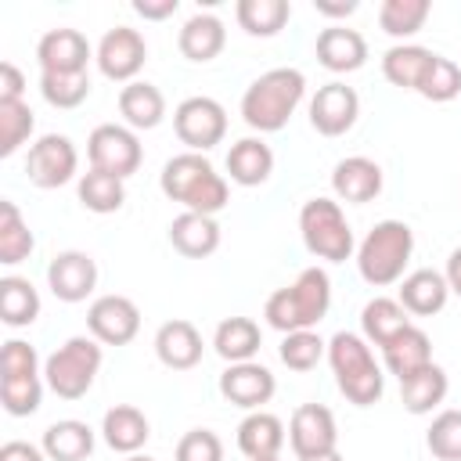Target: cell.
<instances>
[{
    "label": "cell",
    "instance_id": "obj_1",
    "mask_svg": "<svg viewBox=\"0 0 461 461\" xmlns=\"http://www.w3.org/2000/svg\"><path fill=\"white\" fill-rule=\"evenodd\" d=\"M331 306V277L321 267H306L292 285L270 292L263 317L274 331L292 335V331H313Z\"/></svg>",
    "mask_w": 461,
    "mask_h": 461
},
{
    "label": "cell",
    "instance_id": "obj_2",
    "mask_svg": "<svg viewBox=\"0 0 461 461\" xmlns=\"http://www.w3.org/2000/svg\"><path fill=\"white\" fill-rule=\"evenodd\" d=\"M158 187L169 202H180L184 212L216 216L227 205V180L216 166L198 151H180L162 166Z\"/></svg>",
    "mask_w": 461,
    "mask_h": 461
},
{
    "label": "cell",
    "instance_id": "obj_3",
    "mask_svg": "<svg viewBox=\"0 0 461 461\" xmlns=\"http://www.w3.org/2000/svg\"><path fill=\"white\" fill-rule=\"evenodd\" d=\"M303 94H306V76L299 68H270L245 86L241 119L259 133H277L288 126Z\"/></svg>",
    "mask_w": 461,
    "mask_h": 461
},
{
    "label": "cell",
    "instance_id": "obj_4",
    "mask_svg": "<svg viewBox=\"0 0 461 461\" xmlns=\"http://www.w3.org/2000/svg\"><path fill=\"white\" fill-rule=\"evenodd\" d=\"M328 364L335 375L339 393L353 403V407H371L382 400L385 393V375L367 346L364 335L357 331H335L328 342Z\"/></svg>",
    "mask_w": 461,
    "mask_h": 461
},
{
    "label": "cell",
    "instance_id": "obj_5",
    "mask_svg": "<svg viewBox=\"0 0 461 461\" xmlns=\"http://www.w3.org/2000/svg\"><path fill=\"white\" fill-rule=\"evenodd\" d=\"M411 252H414V230L403 220H382L357 245V270L371 288H385L403 281Z\"/></svg>",
    "mask_w": 461,
    "mask_h": 461
},
{
    "label": "cell",
    "instance_id": "obj_6",
    "mask_svg": "<svg viewBox=\"0 0 461 461\" xmlns=\"http://www.w3.org/2000/svg\"><path fill=\"white\" fill-rule=\"evenodd\" d=\"M299 234L310 256L328 259V263H346L357 249L353 241V227L342 212V205L335 198H310L299 209Z\"/></svg>",
    "mask_w": 461,
    "mask_h": 461
},
{
    "label": "cell",
    "instance_id": "obj_7",
    "mask_svg": "<svg viewBox=\"0 0 461 461\" xmlns=\"http://www.w3.org/2000/svg\"><path fill=\"white\" fill-rule=\"evenodd\" d=\"M101 342L94 335H72L65 346H58L43 360V382L61 400H79L90 393L97 371H101Z\"/></svg>",
    "mask_w": 461,
    "mask_h": 461
},
{
    "label": "cell",
    "instance_id": "obj_8",
    "mask_svg": "<svg viewBox=\"0 0 461 461\" xmlns=\"http://www.w3.org/2000/svg\"><path fill=\"white\" fill-rule=\"evenodd\" d=\"M86 155H90V169L112 173L119 180L133 176L140 169V162H144V148H140L137 130L119 126V122L94 126L90 137H86Z\"/></svg>",
    "mask_w": 461,
    "mask_h": 461
},
{
    "label": "cell",
    "instance_id": "obj_9",
    "mask_svg": "<svg viewBox=\"0 0 461 461\" xmlns=\"http://www.w3.org/2000/svg\"><path fill=\"white\" fill-rule=\"evenodd\" d=\"M173 130L180 137V144H187V151L205 155L209 148H216L227 133V112L216 97H184L173 112Z\"/></svg>",
    "mask_w": 461,
    "mask_h": 461
},
{
    "label": "cell",
    "instance_id": "obj_10",
    "mask_svg": "<svg viewBox=\"0 0 461 461\" xmlns=\"http://www.w3.org/2000/svg\"><path fill=\"white\" fill-rule=\"evenodd\" d=\"M94 58H97V68H101L104 79L126 86V83H133L137 72L144 68V61H148V43H144V36H140L137 29L115 25V29H108V32L101 36Z\"/></svg>",
    "mask_w": 461,
    "mask_h": 461
},
{
    "label": "cell",
    "instance_id": "obj_11",
    "mask_svg": "<svg viewBox=\"0 0 461 461\" xmlns=\"http://www.w3.org/2000/svg\"><path fill=\"white\" fill-rule=\"evenodd\" d=\"M76 169H79V151L65 133H43L25 155V173L43 191L68 184Z\"/></svg>",
    "mask_w": 461,
    "mask_h": 461
},
{
    "label": "cell",
    "instance_id": "obj_12",
    "mask_svg": "<svg viewBox=\"0 0 461 461\" xmlns=\"http://www.w3.org/2000/svg\"><path fill=\"white\" fill-rule=\"evenodd\" d=\"M86 328L101 346H126L140 331V310L130 295H97L86 310Z\"/></svg>",
    "mask_w": 461,
    "mask_h": 461
},
{
    "label": "cell",
    "instance_id": "obj_13",
    "mask_svg": "<svg viewBox=\"0 0 461 461\" xmlns=\"http://www.w3.org/2000/svg\"><path fill=\"white\" fill-rule=\"evenodd\" d=\"M288 447L295 457H317L339 450V425L324 403H299L288 421Z\"/></svg>",
    "mask_w": 461,
    "mask_h": 461
},
{
    "label": "cell",
    "instance_id": "obj_14",
    "mask_svg": "<svg viewBox=\"0 0 461 461\" xmlns=\"http://www.w3.org/2000/svg\"><path fill=\"white\" fill-rule=\"evenodd\" d=\"M357 115H360V97L353 86H346L339 79L324 83L310 97V126L324 137H342L346 130H353Z\"/></svg>",
    "mask_w": 461,
    "mask_h": 461
},
{
    "label": "cell",
    "instance_id": "obj_15",
    "mask_svg": "<svg viewBox=\"0 0 461 461\" xmlns=\"http://www.w3.org/2000/svg\"><path fill=\"white\" fill-rule=\"evenodd\" d=\"M277 393V378L270 367H263L259 360H245V364H227V371L220 375V396L234 407L245 411H263V403H270V396Z\"/></svg>",
    "mask_w": 461,
    "mask_h": 461
},
{
    "label": "cell",
    "instance_id": "obj_16",
    "mask_svg": "<svg viewBox=\"0 0 461 461\" xmlns=\"http://www.w3.org/2000/svg\"><path fill=\"white\" fill-rule=\"evenodd\" d=\"M47 288L61 303H83L97 288V263L90 252L65 249L47 263Z\"/></svg>",
    "mask_w": 461,
    "mask_h": 461
},
{
    "label": "cell",
    "instance_id": "obj_17",
    "mask_svg": "<svg viewBox=\"0 0 461 461\" xmlns=\"http://www.w3.org/2000/svg\"><path fill=\"white\" fill-rule=\"evenodd\" d=\"M331 191L339 202L364 205L382 194V166L367 155H349L331 169Z\"/></svg>",
    "mask_w": 461,
    "mask_h": 461
},
{
    "label": "cell",
    "instance_id": "obj_18",
    "mask_svg": "<svg viewBox=\"0 0 461 461\" xmlns=\"http://www.w3.org/2000/svg\"><path fill=\"white\" fill-rule=\"evenodd\" d=\"M90 54L94 50L79 29H50L36 43L40 72H86Z\"/></svg>",
    "mask_w": 461,
    "mask_h": 461
},
{
    "label": "cell",
    "instance_id": "obj_19",
    "mask_svg": "<svg viewBox=\"0 0 461 461\" xmlns=\"http://www.w3.org/2000/svg\"><path fill=\"white\" fill-rule=\"evenodd\" d=\"M202 349H205L202 331L184 317H173L155 331V357L169 371H191L202 360Z\"/></svg>",
    "mask_w": 461,
    "mask_h": 461
},
{
    "label": "cell",
    "instance_id": "obj_20",
    "mask_svg": "<svg viewBox=\"0 0 461 461\" xmlns=\"http://www.w3.org/2000/svg\"><path fill=\"white\" fill-rule=\"evenodd\" d=\"M317 61L328 72H357L367 61V40L357 29L328 25L317 32Z\"/></svg>",
    "mask_w": 461,
    "mask_h": 461
},
{
    "label": "cell",
    "instance_id": "obj_21",
    "mask_svg": "<svg viewBox=\"0 0 461 461\" xmlns=\"http://www.w3.org/2000/svg\"><path fill=\"white\" fill-rule=\"evenodd\" d=\"M274 173V151L267 140L259 137H241L230 144L227 151V176L238 184V187H259L267 184Z\"/></svg>",
    "mask_w": 461,
    "mask_h": 461
},
{
    "label": "cell",
    "instance_id": "obj_22",
    "mask_svg": "<svg viewBox=\"0 0 461 461\" xmlns=\"http://www.w3.org/2000/svg\"><path fill=\"white\" fill-rule=\"evenodd\" d=\"M169 245L184 259H205V256H212L220 249V223H216V216L180 212L169 223Z\"/></svg>",
    "mask_w": 461,
    "mask_h": 461
},
{
    "label": "cell",
    "instance_id": "obj_23",
    "mask_svg": "<svg viewBox=\"0 0 461 461\" xmlns=\"http://www.w3.org/2000/svg\"><path fill=\"white\" fill-rule=\"evenodd\" d=\"M396 299L403 303L407 313H414V317H432V313H439V310L447 306L450 285H447V277H443L439 270H429V267H425V270H411V274H403Z\"/></svg>",
    "mask_w": 461,
    "mask_h": 461
},
{
    "label": "cell",
    "instance_id": "obj_24",
    "mask_svg": "<svg viewBox=\"0 0 461 461\" xmlns=\"http://www.w3.org/2000/svg\"><path fill=\"white\" fill-rule=\"evenodd\" d=\"M382 360H385L389 375H396L400 382H407L411 375H418L421 367L432 364V342H429V335L418 324H411L393 342L382 346Z\"/></svg>",
    "mask_w": 461,
    "mask_h": 461
},
{
    "label": "cell",
    "instance_id": "obj_25",
    "mask_svg": "<svg viewBox=\"0 0 461 461\" xmlns=\"http://www.w3.org/2000/svg\"><path fill=\"white\" fill-rule=\"evenodd\" d=\"M119 115L126 119L130 130H155L166 119V97L155 83L133 79L119 90Z\"/></svg>",
    "mask_w": 461,
    "mask_h": 461
},
{
    "label": "cell",
    "instance_id": "obj_26",
    "mask_svg": "<svg viewBox=\"0 0 461 461\" xmlns=\"http://www.w3.org/2000/svg\"><path fill=\"white\" fill-rule=\"evenodd\" d=\"M101 436H104V443H108L112 450H119V454H137V450L148 443L151 425H148V418H144L140 407H133V403H115L112 411H104Z\"/></svg>",
    "mask_w": 461,
    "mask_h": 461
},
{
    "label": "cell",
    "instance_id": "obj_27",
    "mask_svg": "<svg viewBox=\"0 0 461 461\" xmlns=\"http://www.w3.org/2000/svg\"><path fill=\"white\" fill-rule=\"evenodd\" d=\"M285 425L277 414L270 411H249L238 425V450L256 461V457H277V450L285 447Z\"/></svg>",
    "mask_w": 461,
    "mask_h": 461
},
{
    "label": "cell",
    "instance_id": "obj_28",
    "mask_svg": "<svg viewBox=\"0 0 461 461\" xmlns=\"http://www.w3.org/2000/svg\"><path fill=\"white\" fill-rule=\"evenodd\" d=\"M223 43H227V29H223V22H220L216 14H209V11L191 14V18L184 22L180 36H176V47H180V54H184L187 61H212V58L223 50Z\"/></svg>",
    "mask_w": 461,
    "mask_h": 461
},
{
    "label": "cell",
    "instance_id": "obj_29",
    "mask_svg": "<svg viewBox=\"0 0 461 461\" xmlns=\"http://www.w3.org/2000/svg\"><path fill=\"white\" fill-rule=\"evenodd\" d=\"M40 447L50 461H86L94 454V429L79 418H61L47 425Z\"/></svg>",
    "mask_w": 461,
    "mask_h": 461
},
{
    "label": "cell",
    "instance_id": "obj_30",
    "mask_svg": "<svg viewBox=\"0 0 461 461\" xmlns=\"http://www.w3.org/2000/svg\"><path fill=\"white\" fill-rule=\"evenodd\" d=\"M263 346V335H259V324L252 317H223L212 331V349L227 360V364H245V360H256Z\"/></svg>",
    "mask_w": 461,
    "mask_h": 461
},
{
    "label": "cell",
    "instance_id": "obj_31",
    "mask_svg": "<svg viewBox=\"0 0 461 461\" xmlns=\"http://www.w3.org/2000/svg\"><path fill=\"white\" fill-rule=\"evenodd\" d=\"M403 328H411V313L403 310L400 299L375 295L371 303H364V310H360V331H364L367 342L385 346V342H393Z\"/></svg>",
    "mask_w": 461,
    "mask_h": 461
},
{
    "label": "cell",
    "instance_id": "obj_32",
    "mask_svg": "<svg viewBox=\"0 0 461 461\" xmlns=\"http://www.w3.org/2000/svg\"><path fill=\"white\" fill-rule=\"evenodd\" d=\"M432 58H436V50H429V47L396 43V47H389V50L382 54V76H385L393 86H400V90H418V83H421V76L429 72Z\"/></svg>",
    "mask_w": 461,
    "mask_h": 461
},
{
    "label": "cell",
    "instance_id": "obj_33",
    "mask_svg": "<svg viewBox=\"0 0 461 461\" xmlns=\"http://www.w3.org/2000/svg\"><path fill=\"white\" fill-rule=\"evenodd\" d=\"M447 389H450L447 371L439 364H429L418 375H411L407 382H400L403 411H411V414H432V407H439L447 400Z\"/></svg>",
    "mask_w": 461,
    "mask_h": 461
},
{
    "label": "cell",
    "instance_id": "obj_34",
    "mask_svg": "<svg viewBox=\"0 0 461 461\" xmlns=\"http://www.w3.org/2000/svg\"><path fill=\"white\" fill-rule=\"evenodd\" d=\"M40 317V292L29 277H0V321L7 328H25Z\"/></svg>",
    "mask_w": 461,
    "mask_h": 461
},
{
    "label": "cell",
    "instance_id": "obj_35",
    "mask_svg": "<svg viewBox=\"0 0 461 461\" xmlns=\"http://www.w3.org/2000/svg\"><path fill=\"white\" fill-rule=\"evenodd\" d=\"M234 14L249 36H277L285 22L292 18V4L288 0H238Z\"/></svg>",
    "mask_w": 461,
    "mask_h": 461
},
{
    "label": "cell",
    "instance_id": "obj_36",
    "mask_svg": "<svg viewBox=\"0 0 461 461\" xmlns=\"http://www.w3.org/2000/svg\"><path fill=\"white\" fill-rule=\"evenodd\" d=\"M79 202L83 209L97 212V216H108V212H119L122 202H126V184L112 173H101V169H86L79 176Z\"/></svg>",
    "mask_w": 461,
    "mask_h": 461
},
{
    "label": "cell",
    "instance_id": "obj_37",
    "mask_svg": "<svg viewBox=\"0 0 461 461\" xmlns=\"http://www.w3.org/2000/svg\"><path fill=\"white\" fill-rule=\"evenodd\" d=\"M36 249V238L29 230V223L22 220L18 205L11 198L0 202V263L14 267L22 259H29V252Z\"/></svg>",
    "mask_w": 461,
    "mask_h": 461
},
{
    "label": "cell",
    "instance_id": "obj_38",
    "mask_svg": "<svg viewBox=\"0 0 461 461\" xmlns=\"http://www.w3.org/2000/svg\"><path fill=\"white\" fill-rule=\"evenodd\" d=\"M429 11H432L429 0H385V4L378 7V25H382V32H389L393 40H407V36L421 32Z\"/></svg>",
    "mask_w": 461,
    "mask_h": 461
},
{
    "label": "cell",
    "instance_id": "obj_39",
    "mask_svg": "<svg viewBox=\"0 0 461 461\" xmlns=\"http://www.w3.org/2000/svg\"><path fill=\"white\" fill-rule=\"evenodd\" d=\"M40 94L54 108H79L90 97L86 72H40Z\"/></svg>",
    "mask_w": 461,
    "mask_h": 461
},
{
    "label": "cell",
    "instance_id": "obj_40",
    "mask_svg": "<svg viewBox=\"0 0 461 461\" xmlns=\"http://www.w3.org/2000/svg\"><path fill=\"white\" fill-rule=\"evenodd\" d=\"M36 126V115L25 101H4L0 97V155L11 158L32 133Z\"/></svg>",
    "mask_w": 461,
    "mask_h": 461
},
{
    "label": "cell",
    "instance_id": "obj_41",
    "mask_svg": "<svg viewBox=\"0 0 461 461\" xmlns=\"http://www.w3.org/2000/svg\"><path fill=\"white\" fill-rule=\"evenodd\" d=\"M277 357L288 371H313L321 364V357H328V342L317 331H292L281 339Z\"/></svg>",
    "mask_w": 461,
    "mask_h": 461
},
{
    "label": "cell",
    "instance_id": "obj_42",
    "mask_svg": "<svg viewBox=\"0 0 461 461\" xmlns=\"http://www.w3.org/2000/svg\"><path fill=\"white\" fill-rule=\"evenodd\" d=\"M418 94H421L425 101H436V104L454 101V97L461 94V65L450 61V58H443V54H436L432 65H429V72H425L421 83H418Z\"/></svg>",
    "mask_w": 461,
    "mask_h": 461
},
{
    "label": "cell",
    "instance_id": "obj_43",
    "mask_svg": "<svg viewBox=\"0 0 461 461\" xmlns=\"http://www.w3.org/2000/svg\"><path fill=\"white\" fill-rule=\"evenodd\" d=\"M425 447L436 461H461V411H439L425 432Z\"/></svg>",
    "mask_w": 461,
    "mask_h": 461
},
{
    "label": "cell",
    "instance_id": "obj_44",
    "mask_svg": "<svg viewBox=\"0 0 461 461\" xmlns=\"http://www.w3.org/2000/svg\"><path fill=\"white\" fill-rule=\"evenodd\" d=\"M43 400V378L40 375H25V378H0V403L7 414L25 418L36 414Z\"/></svg>",
    "mask_w": 461,
    "mask_h": 461
},
{
    "label": "cell",
    "instance_id": "obj_45",
    "mask_svg": "<svg viewBox=\"0 0 461 461\" xmlns=\"http://www.w3.org/2000/svg\"><path fill=\"white\" fill-rule=\"evenodd\" d=\"M173 461H223V439L212 429H191L180 436Z\"/></svg>",
    "mask_w": 461,
    "mask_h": 461
},
{
    "label": "cell",
    "instance_id": "obj_46",
    "mask_svg": "<svg viewBox=\"0 0 461 461\" xmlns=\"http://www.w3.org/2000/svg\"><path fill=\"white\" fill-rule=\"evenodd\" d=\"M25 375H40V357L29 342L7 339L0 353V378H25Z\"/></svg>",
    "mask_w": 461,
    "mask_h": 461
},
{
    "label": "cell",
    "instance_id": "obj_47",
    "mask_svg": "<svg viewBox=\"0 0 461 461\" xmlns=\"http://www.w3.org/2000/svg\"><path fill=\"white\" fill-rule=\"evenodd\" d=\"M22 94H25V76H22V68H18L14 61H4V65H0V97H4V101H22Z\"/></svg>",
    "mask_w": 461,
    "mask_h": 461
},
{
    "label": "cell",
    "instance_id": "obj_48",
    "mask_svg": "<svg viewBox=\"0 0 461 461\" xmlns=\"http://www.w3.org/2000/svg\"><path fill=\"white\" fill-rule=\"evenodd\" d=\"M0 461H50V457H47L43 447H36V443L7 439V443L0 447Z\"/></svg>",
    "mask_w": 461,
    "mask_h": 461
},
{
    "label": "cell",
    "instance_id": "obj_49",
    "mask_svg": "<svg viewBox=\"0 0 461 461\" xmlns=\"http://www.w3.org/2000/svg\"><path fill=\"white\" fill-rule=\"evenodd\" d=\"M176 0H133V11L140 14V18H148V22H162V18H169V14H176Z\"/></svg>",
    "mask_w": 461,
    "mask_h": 461
},
{
    "label": "cell",
    "instance_id": "obj_50",
    "mask_svg": "<svg viewBox=\"0 0 461 461\" xmlns=\"http://www.w3.org/2000/svg\"><path fill=\"white\" fill-rule=\"evenodd\" d=\"M313 7H317V14H324V18H346V14H353V11H357V0H342V4L313 0Z\"/></svg>",
    "mask_w": 461,
    "mask_h": 461
},
{
    "label": "cell",
    "instance_id": "obj_51",
    "mask_svg": "<svg viewBox=\"0 0 461 461\" xmlns=\"http://www.w3.org/2000/svg\"><path fill=\"white\" fill-rule=\"evenodd\" d=\"M443 277H447L450 292H454V295H461V245L447 256V270H443Z\"/></svg>",
    "mask_w": 461,
    "mask_h": 461
},
{
    "label": "cell",
    "instance_id": "obj_52",
    "mask_svg": "<svg viewBox=\"0 0 461 461\" xmlns=\"http://www.w3.org/2000/svg\"><path fill=\"white\" fill-rule=\"evenodd\" d=\"M299 461H342V454H339V450H331V454H317V457H299Z\"/></svg>",
    "mask_w": 461,
    "mask_h": 461
},
{
    "label": "cell",
    "instance_id": "obj_53",
    "mask_svg": "<svg viewBox=\"0 0 461 461\" xmlns=\"http://www.w3.org/2000/svg\"><path fill=\"white\" fill-rule=\"evenodd\" d=\"M126 461H155V457H144V454H130Z\"/></svg>",
    "mask_w": 461,
    "mask_h": 461
},
{
    "label": "cell",
    "instance_id": "obj_54",
    "mask_svg": "<svg viewBox=\"0 0 461 461\" xmlns=\"http://www.w3.org/2000/svg\"><path fill=\"white\" fill-rule=\"evenodd\" d=\"M256 461H281V457H256Z\"/></svg>",
    "mask_w": 461,
    "mask_h": 461
}]
</instances>
